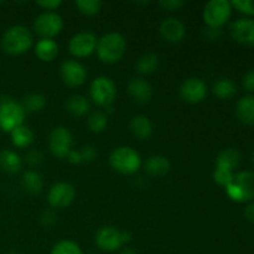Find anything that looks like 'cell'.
Returning <instances> with one entry per match:
<instances>
[{
  "label": "cell",
  "instance_id": "cell-32",
  "mask_svg": "<svg viewBox=\"0 0 254 254\" xmlns=\"http://www.w3.org/2000/svg\"><path fill=\"white\" fill-rule=\"evenodd\" d=\"M51 254H82V251L73 241L64 240L54 246Z\"/></svg>",
  "mask_w": 254,
  "mask_h": 254
},
{
  "label": "cell",
  "instance_id": "cell-11",
  "mask_svg": "<svg viewBox=\"0 0 254 254\" xmlns=\"http://www.w3.org/2000/svg\"><path fill=\"white\" fill-rule=\"evenodd\" d=\"M60 74L66 86L76 88L82 86L87 79V69L76 60H66L60 67Z\"/></svg>",
  "mask_w": 254,
  "mask_h": 254
},
{
  "label": "cell",
  "instance_id": "cell-9",
  "mask_svg": "<svg viewBox=\"0 0 254 254\" xmlns=\"http://www.w3.org/2000/svg\"><path fill=\"white\" fill-rule=\"evenodd\" d=\"M73 146V136L66 127H55L49 135V148L52 155L59 159L67 158Z\"/></svg>",
  "mask_w": 254,
  "mask_h": 254
},
{
  "label": "cell",
  "instance_id": "cell-21",
  "mask_svg": "<svg viewBox=\"0 0 254 254\" xmlns=\"http://www.w3.org/2000/svg\"><path fill=\"white\" fill-rule=\"evenodd\" d=\"M22 160L19 154L10 149L0 151V169L6 174H17L21 170Z\"/></svg>",
  "mask_w": 254,
  "mask_h": 254
},
{
  "label": "cell",
  "instance_id": "cell-31",
  "mask_svg": "<svg viewBox=\"0 0 254 254\" xmlns=\"http://www.w3.org/2000/svg\"><path fill=\"white\" fill-rule=\"evenodd\" d=\"M74 5L81 14L86 16H94L102 10L103 2L101 0H77Z\"/></svg>",
  "mask_w": 254,
  "mask_h": 254
},
{
  "label": "cell",
  "instance_id": "cell-28",
  "mask_svg": "<svg viewBox=\"0 0 254 254\" xmlns=\"http://www.w3.org/2000/svg\"><path fill=\"white\" fill-rule=\"evenodd\" d=\"M21 106L26 113H37V112L42 111L45 108V106H46V98H45L44 94L32 92V93L26 94L22 98Z\"/></svg>",
  "mask_w": 254,
  "mask_h": 254
},
{
  "label": "cell",
  "instance_id": "cell-15",
  "mask_svg": "<svg viewBox=\"0 0 254 254\" xmlns=\"http://www.w3.org/2000/svg\"><path fill=\"white\" fill-rule=\"evenodd\" d=\"M159 32L165 41L178 44L185 37L186 27L184 22L176 17H168L161 21L160 26H159Z\"/></svg>",
  "mask_w": 254,
  "mask_h": 254
},
{
  "label": "cell",
  "instance_id": "cell-8",
  "mask_svg": "<svg viewBox=\"0 0 254 254\" xmlns=\"http://www.w3.org/2000/svg\"><path fill=\"white\" fill-rule=\"evenodd\" d=\"M231 2L227 0H211L203 7V21L208 27L220 29L231 16Z\"/></svg>",
  "mask_w": 254,
  "mask_h": 254
},
{
  "label": "cell",
  "instance_id": "cell-22",
  "mask_svg": "<svg viewBox=\"0 0 254 254\" xmlns=\"http://www.w3.org/2000/svg\"><path fill=\"white\" fill-rule=\"evenodd\" d=\"M236 113L238 119L247 126L254 124V97L245 96L237 102Z\"/></svg>",
  "mask_w": 254,
  "mask_h": 254
},
{
  "label": "cell",
  "instance_id": "cell-3",
  "mask_svg": "<svg viewBox=\"0 0 254 254\" xmlns=\"http://www.w3.org/2000/svg\"><path fill=\"white\" fill-rule=\"evenodd\" d=\"M109 165L117 173L133 175L140 169L141 158L130 146H118L109 155Z\"/></svg>",
  "mask_w": 254,
  "mask_h": 254
},
{
  "label": "cell",
  "instance_id": "cell-44",
  "mask_svg": "<svg viewBox=\"0 0 254 254\" xmlns=\"http://www.w3.org/2000/svg\"><path fill=\"white\" fill-rule=\"evenodd\" d=\"M119 254H136V252L134 250H131V248L126 247V248H123L121 252H119Z\"/></svg>",
  "mask_w": 254,
  "mask_h": 254
},
{
  "label": "cell",
  "instance_id": "cell-19",
  "mask_svg": "<svg viewBox=\"0 0 254 254\" xmlns=\"http://www.w3.org/2000/svg\"><path fill=\"white\" fill-rule=\"evenodd\" d=\"M34 51L42 62H52L59 55V45L52 39H41L35 45Z\"/></svg>",
  "mask_w": 254,
  "mask_h": 254
},
{
  "label": "cell",
  "instance_id": "cell-35",
  "mask_svg": "<svg viewBox=\"0 0 254 254\" xmlns=\"http://www.w3.org/2000/svg\"><path fill=\"white\" fill-rule=\"evenodd\" d=\"M25 161L30 166H37L44 161V155L39 150H29L25 155Z\"/></svg>",
  "mask_w": 254,
  "mask_h": 254
},
{
  "label": "cell",
  "instance_id": "cell-26",
  "mask_svg": "<svg viewBox=\"0 0 254 254\" xmlns=\"http://www.w3.org/2000/svg\"><path fill=\"white\" fill-rule=\"evenodd\" d=\"M10 136H11V143L14 144V146L20 149L29 148L34 141V133L29 127L24 126V124L14 129L10 133Z\"/></svg>",
  "mask_w": 254,
  "mask_h": 254
},
{
  "label": "cell",
  "instance_id": "cell-41",
  "mask_svg": "<svg viewBox=\"0 0 254 254\" xmlns=\"http://www.w3.org/2000/svg\"><path fill=\"white\" fill-rule=\"evenodd\" d=\"M67 160H68L71 164H73V165L81 164L82 158H81V153H79V150H73V149H72V150L69 151L68 155H67Z\"/></svg>",
  "mask_w": 254,
  "mask_h": 254
},
{
  "label": "cell",
  "instance_id": "cell-38",
  "mask_svg": "<svg viewBox=\"0 0 254 254\" xmlns=\"http://www.w3.org/2000/svg\"><path fill=\"white\" fill-rule=\"evenodd\" d=\"M61 0H40V1H36L37 6L42 7L46 11H55V10L61 6Z\"/></svg>",
  "mask_w": 254,
  "mask_h": 254
},
{
  "label": "cell",
  "instance_id": "cell-6",
  "mask_svg": "<svg viewBox=\"0 0 254 254\" xmlns=\"http://www.w3.org/2000/svg\"><path fill=\"white\" fill-rule=\"evenodd\" d=\"M91 98L97 106L108 108L112 106L117 96L116 84L109 77L98 76L92 81L89 87Z\"/></svg>",
  "mask_w": 254,
  "mask_h": 254
},
{
  "label": "cell",
  "instance_id": "cell-17",
  "mask_svg": "<svg viewBox=\"0 0 254 254\" xmlns=\"http://www.w3.org/2000/svg\"><path fill=\"white\" fill-rule=\"evenodd\" d=\"M127 91L130 98L138 104H146L153 98V87L148 81L140 77L130 79Z\"/></svg>",
  "mask_w": 254,
  "mask_h": 254
},
{
  "label": "cell",
  "instance_id": "cell-2",
  "mask_svg": "<svg viewBox=\"0 0 254 254\" xmlns=\"http://www.w3.org/2000/svg\"><path fill=\"white\" fill-rule=\"evenodd\" d=\"M127 51V41L119 32L104 34L97 41L96 52L98 59L103 64H113L123 59Z\"/></svg>",
  "mask_w": 254,
  "mask_h": 254
},
{
  "label": "cell",
  "instance_id": "cell-13",
  "mask_svg": "<svg viewBox=\"0 0 254 254\" xmlns=\"http://www.w3.org/2000/svg\"><path fill=\"white\" fill-rule=\"evenodd\" d=\"M76 190L69 183H57L51 186L47 193V202L54 208L68 207L74 200Z\"/></svg>",
  "mask_w": 254,
  "mask_h": 254
},
{
  "label": "cell",
  "instance_id": "cell-27",
  "mask_svg": "<svg viewBox=\"0 0 254 254\" xmlns=\"http://www.w3.org/2000/svg\"><path fill=\"white\" fill-rule=\"evenodd\" d=\"M159 67V56L154 52H148L143 56L139 57L136 61L135 68L141 74H151L158 69Z\"/></svg>",
  "mask_w": 254,
  "mask_h": 254
},
{
  "label": "cell",
  "instance_id": "cell-12",
  "mask_svg": "<svg viewBox=\"0 0 254 254\" xmlns=\"http://www.w3.org/2000/svg\"><path fill=\"white\" fill-rule=\"evenodd\" d=\"M96 246L103 252H114L123 247L122 231L114 226H103L97 231L94 236Z\"/></svg>",
  "mask_w": 254,
  "mask_h": 254
},
{
  "label": "cell",
  "instance_id": "cell-30",
  "mask_svg": "<svg viewBox=\"0 0 254 254\" xmlns=\"http://www.w3.org/2000/svg\"><path fill=\"white\" fill-rule=\"evenodd\" d=\"M87 124H88V128L91 131L97 134L102 133L108 126V117L102 111H94L93 113L89 114Z\"/></svg>",
  "mask_w": 254,
  "mask_h": 254
},
{
  "label": "cell",
  "instance_id": "cell-7",
  "mask_svg": "<svg viewBox=\"0 0 254 254\" xmlns=\"http://www.w3.org/2000/svg\"><path fill=\"white\" fill-rule=\"evenodd\" d=\"M64 29V19L56 11H44L34 21V31L41 39H54Z\"/></svg>",
  "mask_w": 254,
  "mask_h": 254
},
{
  "label": "cell",
  "instance_id": "cell-43",
  "mask_svg": "<svg viewBox=\"0 0 254 254\" xmlns=\"http://www.w3.org/2000/svg\"><path fill=\"white\" fill-rule=\"evenodd\" d=\"M122 241H123V245H127L131 241V233L130 232H122Z\"/></svg>",
  "mask_w": 254,
  "mask_h": 254
},
{
  "label": "cell",
  "instance_id": "cell-1",
  "mask_svg": "<svg viewBox=\"0 0 254 254\" xmlns=\"http://www.w3.org/2000/svg\"><path fill=\"white\" fill-rule=\"evenodd\" d=\"M34 37L31 31L22 25H14L5 30L1 36V49L11 56H19L31 49Z\"/></svg>",
  "mask_w": 254,
  "mask_h": 254
},
{
  "label": "cell",
  "instance_id": "cell-47",
  "mask_svg": "<svg viewBox=\"0 0 254 254\" xmlns=\"http://www.w3.org/2000/svg\"><path fill=\"white\" fill-rule=\"evenodd\" d=\"M0 4H1V1H0Z\"/></svg>",
  "mask_w": 254,
  "mask_h": 254
},
{
  "label": "cell",
  "instance_id": "cell-16",
  "mask_svg": "<svg viewBox=\"0 0 254 254\" xmlns=\"http://www.w3.org/2000/svg\"><path fill=\"white\" fill-rule=\"evenodd\" d=\"M233 39L245 46H254V21L251 19H238L231 25Z\"/></svg>",
  "mask_w": 254,
  "mask_h": 254
},
{
  "label": "cell",
  "instance_id": "cell-45",
  "mask_svg": "<svg viewBox=\"0 0 254 254\" xmlns=\"http://www.w3.org/2000/svg\"><path fill=\"white\" fill-rule=\"evenodd\" d=\"M252 161H253V164H254V151H253V154H252Z\"/></svg>",
  "mask_w": 254,
  "mask_h": 254
},
{
  "label": "cell",
  "instance_id": "cell-5",
  "mask_svg": "<svg viewBox=\"0 0 254 254\" xmlns=\"http://www.w3.org/2000/svg\"><path fill=\"white\" fill-rule=\"evenodd\" d=\"M228 197L236 202H246L254 197V173L242 171L233 174L231 183L226 186Z\"/></svg>",
  "mask_w": 254,
  "mask_h": 254
},
{
  "label": "cell",
  "instance_id": "cell-36",
  "mask_svg": "<svg viewBox=\"0 0 254 254\" xmlns=\"http://www.w3.org/2000/svg\"><path fill=\"white\" fill-rule=\"evenodd\" d=\"M79 153H81L82 163H91L93 161V159L96 158L97 150L94 146L92 145H84L79 149Z\"/></svg>",
  "mask_w": 254,
  "mask_h": 254
},
{
  "label": "cell",
  "instance_id": "cell-42",
  "mask_svg": "<svg viewBox=\"0 0 254 254\" xmlns=\"http://www.w3.org/2000/svg\"><path fill=\"white\" fill-rule=\"evenodd\" d=\"M245 216L250 222L254 223V203H251V205L247 206L245 211Z\"/></svg>",
  "mask_w": 254,
  "mask_h": 254
},
{
  "label": "cell",
  "instance_id": "cell-18",
  "mask_svg": "<svg viewBox=\"0 0 254 254\" xmlns=\"http://www.w3.org/2000/svg\"><path fill=\"white\" fill-rule=\"evenodd\" d=\"M170 168V161L164 155H153L146 159V161L144 163L145 171L154 178H161V176L166 175Z\"/></svg>",
  "mask_w": 254,
  "mask_h": 254
},
{
  "label": "cell",
  "instance_id": "cell-33",
  "mask_svg": "<svg viewBox=\"0 0 254 254\" xmlns=\"http://www.w3.org/2000/svg\"><path fill=\"white\" fill-rule=\"evenodd\" d=\"M233 178V173L230 170H226V169H220L216 168L213 171V180L221 186H227L231 183Z\"/></svg>",
  "mask_w": 254,
  "mask_h": 254
},
{
  "label": "cell",
  "instance_id": "cell-14",
  "mask_svg": "<svg viewBox=\"0 0 254 254\" xmlns=\"http://www.w3.org/2000/svg\"><path fill=\"white\" fill-rule=\"evenodd\" d=\"M180 96L188 103H200L207 96V86L201 78L190 77V78L185 79L181 84Z\"/></svg>",
  "mask_w": 254,
  "mask_h": 254
},
{
  "label": "cell",
  "instance_id": "cell-46",
  "mask_svg": "<svg viewBox=\"0 0 254 254\" xmlns=\"http://www.w3.org/2000/svg\"><path fill=\"white\" fill-rule=\"evenodd\" d=\"M9 254H20V253H17V252H10Z\"/></svg>",
  "mask_w": 254,
  "mask_h": 254
},
{
  "label": "cell",
  "instance_id": "cell-25",
  "mask_svg": "<svg viewBox=\"0 0 254 254\" xmlns=\"http://www.w3.org/2000/svg\"><path fill=\"white\" fill-rule=\"evenodd\" d=\"M241 161V154L236 149L228 148L221 151L216 158V168L232 171Z\"/></svg>",
  "mask_w": 254,
  "mask_h": 254
},
{
  "label": "cell",
  "instance_id": "cell-37",
  "mask_svg": "<svg viewBox=\"0 0 254 254\" xmlns=\"http://www.w3.org/2000/svg\"><path fill=\"white\" fill-rule=\"evenodd\" d=\"M159 5L168 11H178L185 5V2L183 0H161V1H159Z\"/></svg>",
  "mask_w": 254,
  "mask_h": 254
},
{
  "label": "cell",
  "instance_id": "cell-39",
  "mask_svg": "<svg viewBox=\"0 0 254 254\" xmlns=\"http://www.w3.org/2000/svg\"><path fill=\"white\" fill-rule=\"evenodd\" d=\"M57 217L55 215V212L52 210H46L40 217V221L44 226H52L55 222H56Z\"/></svg>",
  "mask_w": 254,
  "mask_h": 254
},
{
  "label": "cell",
  "instance_id": "cell-34",
  "mask_svg": "<svg viewBox=\"0 0 254 254\" xmlns=\"http://www.w3.org/2000/svg\"><path fill=\"white\" fill-rule=\"evenodd\" d=\"M232 6L248 15H254V0H233Z\"/></svg>",
  "mask_w": 254,
  "mask_h": 254
},
{
  "label": "cell",
  "instance_id": "cell-10",
  "mask_svg": "<svg viewBox=\"0 0 254 254\" xmlns=\"http://www.w3.org/2000/svg\"><path fill=\"white\" fill-rule=\"evenodd\" d=\"M97 37L91 31H82L73 35L68 42V50L74 57L84 59L96 51Z\"/></svg>",
  "mask_w": 254,
  "mask_h": 254
},
{
  "label": "cell",
  "instance_id": "cell-20",
  "mask_svg": "<svg viewBox=\"0 0 254 254\" xmlns=\"http://www.w3.org/2000/svg\"><path fill=\"white\" fill-rule=\"evenodd\" d=\"M131 134L140 140H146L153 134V124L146 116H134L129 124Z\"/></svg>",
  "mask_w": 254,
  "mask_h": 254
},
{
  "label": "cell",
  "instance_id": "cell-4",
  "mask_svg": "<svg viewBox=\"0 0 254 254\" xmlns=\"http://www.w3.org/2000/svg\"><path fill=\"white\" fill-rule=\"evenodd\" d=\"M25 116L26 112L21 103L6 96L0 98V130L11 133L14 129L24 124Z\"/></svg>",
  "mask_w": 254,
  "mask_h": 254
},
{
  "label": "cell",
  "instance_id": "cell-23",
  "mask_svg": "<svg viewBox=\"0 0 254 254\" xmlns=\"http://www.w3.org/2000/svg\"><path fill=\"white\" fill-rule=\"evenodd\" d=\"M64 107H66V111L74 117L86 116L91 109L89 101L81 94H73V96L69 97L66 101Z\"/></svg>",
  "mask_w": 254,
  "mask_h": 254
},
{
  "label": "cell",
  "instance_id": "cell-29",
  "mask_svg": "<svg viewBox=\"0 0 254 254\" xmlns=\"http://www.w3.org/2000/svg\"><path fill=\"white\" fill-rule=\"evenodd\" d=\"M213 94L221 99H228L233 97L237 92V86L235 82L230 78H220L212 88Z\"/></svg>",
  "mask_w": 254,
  "mask_h": 254
},
{
  "label": "cell",
  "instance_id": "cell-24",
  "mask_svg": "<svg viewBox=\"0 0 254 254\" xmlns=\"http://www.w3.org/2000/svg\"><path fill=\"white\" fill-rule=\"evenodd\" d=\"M21 185L24 190L30 195H37L44 188V179L37 171L27 170L25 171L21 178Z\"/></svg>",
  "mask_w": 254,
  "mask_h": 254
},
{
  "label": "cell",
  "instance_id": "cell-40",
  "mask_svg": "<svg viewBox=\"0 0 254 254\" xmlns=\"http://www.w3.org/2000/svg\"><path fill=\"white\" fill-rule=\"evenodd\" d=\"M243 86L247 91L254 92V71H250L243 77Z\"/></svg>",
  "mask_w": 254,
  "mask_h": 254
}]
</instances>
